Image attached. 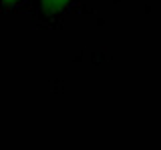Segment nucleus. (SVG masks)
Listing matches in <instances>:
<instances>
[{
  "label": "nucleus",
  "instance_id": "2",
  "mask_svg": "<svg viewBox=\"0 0 161 150\" xmlns=\"http://www.w3.org/2000/svg\"><path fill=\"white\" fill-rule=\"evenodd\" d=\"M14 2H18V0H4V4H6V6H10V4H14Z\"/></svg>",
  "mask_w": 161,
  "mask_h": 150
},
{
  "label": "nucleus",
  "instance_id": "1",
  "mask_svg": "<svg viewBox=\"0 0 161 150\" xmlns=\"http://www.w3.org/2000/svg\"><path fill=\"white\" fill-rule=\"evenodd\" d=\"M69 0H44V6H48V8H58V6H63V4H67Z\"/></svg>",
  "mask_w": 161,
  "mask_h": 150
}]
</instances>
